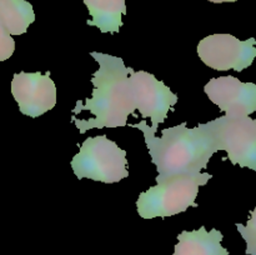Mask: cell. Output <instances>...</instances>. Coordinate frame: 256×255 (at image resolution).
<instances>
[{"mask_svg": "<svg viewBox=\"0 0 256 255\" xmlns=\"http://www.w3.org/2000/svg\"><path fill=\"white\" fill-rule=\"evenodd\" d=\"M90 55L99 64V69L92 78L94 85L92 98H86L84 102L78 100L72 112L79 114L88 110L95 118L82 120L72 116V122L80 134L92 129L126 126L128 116L136 110L130 82L132 68L126 66L122 58L114 55L96 52H92Z\"/></svg>", "mask_w": 256, "mask_h": 255, "instance_id": "cell-1", "label": "cell"}, {"mask_svg": "<svg viewBox=\"0 0 256 255\" xmlns=\"http://www.w3.org/2000/svg\"><path fill=\"white\" fill-rule=\"evenodd\" d=\"M138 128L144 134L152 164L156 166V182L174 176H198L208 166L212 155L216 152L214 138L209 124H199L195 128H186V122L162 130V136H155L152 126H148L142 119L138 124H129Z\"/></svg>", "mask_w": 256, "mask_h": 255, "instance_id": "cell-2", "label": "cell"}, {"mask_svg": "<svg viewBox=\"0 0 256 255\" xmlns=\"http://www.w3.org/2000/svg\"><path fill=\"white\" fill-rule=\"evenodd\" d=\"M212 178V174L202 172L198 176H174L150 186L146 192H140L136 200L138 214L142 219L168 218L198 206L195 199L200 186Z\"/></svg>", "mask_w": 256, "mask_h": 255, "instance_id": "cell-3", "label": "cell"}, {"mask_svg": "<svg viewBox=\"0 0 256 255\" xmlns=\"http://www.w3.org/2000/svg\"><path fill=\"white\" fill-rule=\"evenodd\" d=\"M128 166L126 152L106 135L85 139L80 152L72 160V172L78 179L86 178L106 184L119 182L129 176Z\"/></svg>", "mask_w": 256, "mask_h": 255, "instance_id": "cell-4", "label": "cell"}, {"mask_svg": "<svg viewBox=\"0 0 256 255\" xmlns=\"http://www.w3.org/2000/svg\"><path fill=\"white\" fill-rule=\"evenodd\" d=\"M208 124L216 152L225 150L232 165L256 172V119L224 115Z\"/></svg>", "mask_w": 256, "mask_h": 255, "instance_id": "cell-5", "label": "cell"}, {"mask_svg": "<svg viewBox=\"0 0 256 255\" xmlns=\"http://www.w3.org/2000/svg\"><path fill=\"white\" fill-rule=\"evenodd\" d=\"M256 40L242 42L232 34H212L198 44V55L205 65L214 70L242 72L256 58Z\"/></svg>", "mask_w": 256, "mask_h": 255, "instance_id": "cell-6", "label": "cell"}, {"mask_svg": "<svg viewBox=\"0 0 256 255\" xmlns=\"http://www.w3.org/2000/svg\"><path fill=\"white\" fill-rule=\"evenodd\" d=\"M130 82L135 106L142 119H152V129L156 132L159 124L164 122L168 118V112L175 110L174 105L178 102V95L154 75L144 70L135 72L132 68Z\"/></svg>", "mask_w": 256, "mask_h": 255, "instance_id": "cell-7", "label": "cell"}, {"mask_svg": "<svg viewBox=\"0 0 256 255\" xmlns=\"http://www.w3.org/2000/svg\"><path fill=\"white\" fill-rule=\"evenodd\" d=\"M12 94L20 112L30 118L45 114L56 104V86L50 72H16L12 80Z\"/></svg>", "mask_w": 256, "mask_h": 255, "instance_id": "cell-8", "label": "cell"}, {"mask_svg": "<svg viewBox=\"0 0 256 255\" xmlns=\"http://www.w3.org/2000/svg\"><path fill=\"white\" fill-rule=\"evenodd\" d=\"M204 92L229 118L249 116L256 112L254 82H242L232 75L212 78L204 86Z\"/></svg>", "mask_w": 256, "mask_h": 255, "instance_id": "cell-9", "label": "cell"}, {"mask_svg": "<svg viewBox=\"0 0 256 255\" xmlns=\"http://www.w3.org/2000/svg\"><path fill=\"white\" fill-rule=\"evenodd\" d=\"M222 232L218 229L208 232L205 226L198 230L184 232L178 235L172 255H229L228 249L222 248Z\"/></svg>", "mask_w": 256, "mask_h": 255, "instance_id": "cell-10", "label": "cell"}, {"mask_svg": "<svg viewBox=\"0 0 256 255\" xmlns=\"http://www.w3.org/2000/svg\"><path fill=\"white\" fill-rule=\"evenodd\" d=\"M92 19L86 24L96 26L102 32H119L122 16L126 14L125 0H84Z\"/></svg>", "mask_w": 256, "mask_h": 255, "instance_id": "cell-11", "label": "cell"}, {"mask_svg": "<svg viewBox=\"0 0 256 255\" xmlns=\"http://www.w3.org/2000/svg\"><path fill=\"white\" fill-rule=\"evenodd\" d=\"M35 22L32 5L26 0H0V24L10 35L25 34Z\"/></svg>", "mask_w": 256, "mask_h": 255, "instance_id": "cell-12", "label": "cell"}, {"mask_svg": "<svg viewBox=\"0 0 256 255\" xmlns=\"http://www.w3.org/2000/svg\"><path fill=\"white\" fill-rule=\"evenodd\" d=\"M238 230L246 242V255H256V208L250 212V218L248 220L246 225H242L238 222Z\"/></svg>", "mask_w": 256, "mask_h": 255, "instance_id": "cell-13", "label": "cell"}, {"mask_svg": "<svg viewBox=\"0 0 256 255\" xmlns=\"http://www.w3.org/2000/svg\"><path fill=\"white\" fill-rule=\"evenodd\" d=\"M15 50V42L12 35L0 24V62L8 60Z\"/></svg>", "mask_w": 256, "mask_h": 255, "instance_id": "cell-14", "label": "cell"}, {"mask_svg": "<svg viewBox=\"0 0 256 255\" xmlns=\"http://www.w3.org/2000/svg\"><path fill=\"white\" fill-rule=\"evenodd\" d=\"M209 2H215V4H222V2H238V0H209Z\"/></svg>", "mask_w": 256, "mask_h": 255, "instance_id": "cell-15", "label": "cell"}]
</instances>
